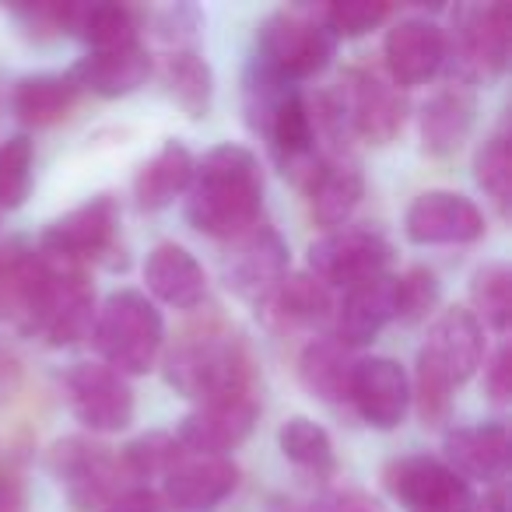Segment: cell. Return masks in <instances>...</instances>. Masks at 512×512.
I'll use <instances>...</instances> for the list:
<instances>
[{
    "instance_id": "6da1fadb",
    "label": "cell",
    "mask_w": 512,
    "mask_h": 512,
    "mask_svg": "<svg viewBox=\"0 0 512 512\" xmlns=\"http://www.w3.org/2000/svg\"><path fill=\"white\" fill-rule=\"evenodd\" d=\"M264 207V172L249 148L218 144L193 165L186 190V221L200 235L235 239L260 221Z\"/></svg>"
},
{
    "instance_id": "7a4b0ae2",
    "label": "cell",
    "mask_w": 512,
    "mask_h": 512,
    "mask_svg": "<svg viewBox=\"0 0 512 512\" xmlns=\"http://www.w3.org/2000/svg\"><path fill=\"white\" fill-rule=\"evenodd\" d=\"M165 379L176 393L200 404L256 397V369L239 330L225 323H200L179 334L165 355Z\"/></svg>"
},
{
    "instance_id": "3957f363",
    "label": "cell",
    "mask_w": 512,
    "mask_h": 512,
    "mask_svg": "<svg viewBox=\"0 0 512 512\" xmlns=\"http://www.w3.org/2000/svg\"><path fill=\"white\" fill-rule=\"evenodd\" d=\"M92 341L102 365L127 376H144L155 369L165 344V320L155 302L134 288L113 292L95 313Z\"/></svg>"
},
{
    "instance_id": "277c9868",
    "label": "cell",
    "mask_w": 512,
    "mask_h": 512,
    "mask_svg": "<svg viewBox=\"0 0 512 512\" xmlns=\"http://www.w3.org/2000/svg\"><path fill=\"white\" fill-rule=\"evenodd\" d=\"M95 313H99L95 288L85 278V271L43 256V271H39L32 299L22 313V327L29 334H39L50 348H71V344L92 337Z\"/></svg>"
},
{
    "instance_id": "5b68a950",
    "label": "cell",
    "mask_w": 512,
    "mask_h": 512,
    "mask_svg": "<svg viewBox=\"0 0 512 512\" xmlns=\"http://www.w3.org/2000/svg\"><path fill=\"white\" fill-rule=\"evenodd\" d=\"M334 46L337 39L323 25L320 11L281 8L260 22L253 64L278 74L288 85H299L306 78H316L330 64Z\"/></svg>"
},
{
    "instance_id": "8992f818",
    "label": "cell",
    "mask_w": 512,
    "mask_h": 512,
    "mask_svg": "<svg viewBox=\"0 0 512 512\" xmlns=\"http://www.w3.org/2000/svg\"><path fill=\"white\" fill-rule=\"evenodd\" d=\"M512 15L505 4L453 11V29L446 36V64H453L456 85L495 81L509 64Z\"/></svg>"
},
{
    "instance_id": "52a82bcc",
    "label": "cell",
    "mask_w": 512,
    "mask_h": 512,
    "mask_svg": "<svg viewBox=\"0 0 512 512\" xmlns=\"http://www.w3.org/2000/svg\"><path fill=\"white\" fill-rule=\"evenodd\" d=\"M288 274V242L274 225L256 221L242 235L228 239V249L221 256V278L225 285L249 306L264 309L267 299L278 292V285Z\"/></svg>"
},
{
    "instance_id": "ba28073f",
    "label": "cell",
    "mask_w": 512,
    "mask_h": 512,
    "mask_svg": "<svg viewBox=\"0 0 512 512\" xmlns=\"http://www.w3.org/2000/svg\"><path fill=\"white\" fill-rule=\"evenodd\" d=\"M46 463H50V474L57 477L74 509L109 505L120 495V484L127 481L113 449L85 439V435H67V439L53 442Z\"/></svg>"
},
{
    "instance_id": "9c48e42d",
    "label": "cell",
    "mask_w": 512,
    "mask_h": 512,
    "mask_svg": "<svg viewBox=\"0 0 512 512\" xmlns=\"http://www.w3.org/2000/svg\"><path fill=\"white\" fill-rule=\"evenodd\" d=\"M116 242H120V204L109 193H99L53 221L39 239V253L57 264L85 267L92 260H109Z\"/></svg>"
},
{
    "instance_id": "30bf717a",
    "label": "cell",
    "mask_w": 512,
    "mask_h": 512,
    "mask_svg": "<svg viewBox=\"0 0 512 512\" xmlns=\"http://www.w3.org/2000/svg\"><path fill=\"white\" fill-rule=\"evenodd\" d=\"M393 260V246L376 228H337L309 246V274L323 285L351 288L365 278L386 274Z\"/></svg>"
},
{
    "instance_id": "8fae6325",
    "label": "cell",
    "mask_w": 512,
    "mask_h": 512,
    "mask_svg": "<svg viewBox=\"0 0 512 512\" xmlns=\"http://www.w3.org/2000/svg\"><path fill=\"white\" fill-rule=\"evenodd\" d=\"M64 393L71 414L99 435H113L134 421L137 400L130 383L102 362H78L67 369Z\"/></svg>"
},
{
    "instance_id": "7c38bea8",
    "label": "cell",
    "mask_w": 512,
    "mask_h": 512,
    "mask_svg": "<svg viewBox=\"0 0 512 512\" xmlns=\"http://www.w3.org/2000/svg\"><path fill=\"white\" fill-rule=\"evenodd\" d=\"M337 92L348 109L351 134L369 144H390L404 130L407 99L376 67H348L337 81Z\"/></svg>"
},
{
    "instance_id": "4fadbf2b",
    "label": "cell",
    "mask_w": 512,
    "mask_h": 512,
    "mask_svg": "<svg viewBox=\"0 0 512 512\" xmlns=\"http://www.w3.org/2000/svg\"><path fill=\"white\" fill-rule=\"evenodd\" d=\"M386 484L407 512H470L474 491L435 456H400L386 467Z\"/></svg>"
},
{
    "instance_id": "5bb4252c",
    "label": "cell",
    "mask_w": 512,
    "mask_h": 512,
    "mask_svg": "<svg viewBox=\"0 0 512 512\" xmlns=\"http://www.w3.org/2000/svg\"><path fill=\"white\" fill-rule=\"evenodd\" d=\"M418 362L428 365L435 376H442L449 386H463L474 379V372L484 362V327L474 320L470 309H442L428 330L425 344L418 351Z\"/></svg>"
},
{
    "instance_id": "9a60e30c",
    "label": "cell",
    "mask_w": 512,
    "mask_h": 512,
    "mask_svg": "<svg viewBox=\"0 0 512 512\" xmlns=\"http://www.w3.org/2000/svg\"><path fill=\"white\" fill-rule=\"evenodd\" d=\"M404 232L418 246H467L484 235V214L456 190H425L407 207Z\"/></svg>"
},
{
    "instance_id": "2e32d148",
    "label": "cell",
    "mask_w": 512,
    "mask_h": 512,
    "mask_svg": "<svg viewBox=\"0 0 512 512\" xmlns=\"http://www.w3.org/2000/svg\"><path fill=\"white\" fill-rule=\"evenodd\" d=\"M386 78L404 88L428 85L446 64V32L428 18H400L383 43Z\"/></svg>"
},
{
    "instance_id": "e0dca14e",
    "label": "cell",
    "mask_w": 512,
    "mask_h": 512,
    "mask_svg": "<svg viewBox=\"0 0 512 512\" xmlns=\"http://www.w3.org/2000/svg\"><path fill=\"white\" fill-rule=\"evenodd\" d=\"M260 418V400H221V404H200L179 421L176 442L193 456H225L239 449L253 435Z\"/></svg>"
},
{
    "instance_id": "ac0fdd59",
    "label": "cell",
    "mask_w": 512,
    "mask_h": 512,
    "mask_svg": "<svg viewBox=\"0 0 512 512\" xmlns=\"http://www.w3.org/2000/svg\"><path fill=\"white\" fill-rule=\"evenodd\" d=\"M239 488V467L228 456L183 453L165 474V512H214Z\"/></svg>"
},
{
    "instance_id": "d6986e66",
    "label": "cell",
    "mask_w": 512,
    "mask_h": 512,
    "mask_svg": "<svg viewBox=\"0 0 512 512\" xmlns=\"http://www.w3.org/2000/svg\"><path fill=\"white\" fill-rule=\"evenodd\" d=\"M348 404H355V411L362 414L365 425L379 428V432L404 425L407 407H411V379H407L404 365L383 355L362 358L355 365Z\"/></svg>"
},
{
    "instance_id": "ffe728a7",
    "label": "cell",
    "mask_w": 512,
    "mask_h": 512,
    "mask_svg": "<svg viewBox=\"0 0 512 512\" xmlns=\"http://www.w3.org/2000/svg\"><path fill=\"white\" fill-rule=\"evenodd\" d=\"M144 281L151 299L172 309H197L207 295V274L200 260L179 242H158L144 260Z\"/></svg>"
},
{
    "instance_id": "44dd1931",
    "label": "cell",
    "mask_w": 512,
    "mask_h": 512,
    "mask_svg": "<svg viewBox=\"0 0 512 512\" xmlns=\"http://www.w3.org/2000/svg\"><path fill=\"white\" fill-rule=\"evenodd\" d=\"M446 467L456 470L463 481H498L509 467V432L498 421L484 425H460L446 435Z\"/></svg>"
},
{
    "instance_id": "7402d4cb",
    "label": "cell",
    "mask_w": 512,
    "mask_h": 512,
    "mask_svg": "<svg viewBox=\"0 0 512 512\" xmlns=\"http://www.w3.org/2000/svg\"><path fill=\"white\" fill-rule=\"evenodd\" d=\"M393 323V278L376 274L351 285L337 309V341L344 348H365Z\"/></svg>"
},
{
    "instance_id": "603a6c76",
    "label": "cell",
    "mask_w": 512,
    "mask_h": 512,
    "mask_svg": "<svg viewBox=\"0 0 512 512\" xmlns=\"http://www.w3.org/2000/svg\"><path fill=\"white\" fill-rule=\"evenodd\" d=\"M151 74V57L141 43L123 50H88L74 64L71 78L78 88H88L99 99H123L137 92Z\"/></svg>"
},
{
    "instance_id": "cb8c5ba5",
    "label": "cell",
    "mask_w": 512,
    "mask_h": 512,
    "mask_svg": "<svg viewBox=\"0 0 512 512\" xmlns=\"http://www.w3.org/2000/svg\"><path fill=\"white\" fill-rule=\"evenodd\" d=\"M309 193V211L313 221L327 232L348 225V218L355 214V207L365 197V176L351 158H334V162H320V169L313 172V179L306 183Z\"/></svg>"
},
{
    "instance_id": "d4e9b609",
    "label": "cell",
    "mask_w": 512,
    "mask_h": 512,
    "mask_svg": "<svg viewBox=\"0 0 512 512\" xmlns=\"http://www.w3.org/2000/svg\"><path fill=\"white\" fill-rule=\"evenodd\" d=\"M477 102L467 85L449 81L442 92H435L421 109V144L432 158H449L463 148L474 127Z\"/></svg>"
},
{
    "instance_id": "484cf974",
    "label": "cell",
    "mask_w": 512,
    "mask_h": 512,
    "mask_svg": "<svg viewBox=\"0 0 512 512\" xmlns=\"http://www.w3.org/2000/svg\"><path fill=\"white\" fill-rule=\"evenodd\" d=\"M193 155L183 141H165L148 162L141 165L134 179V197L141 211H165L190 190L193 179Z\"/></svg>"
},
{
    "instance_id": "4316f807",
    "label": "cell",
    "mask_w": 512,
    "mask_h": 512,
    "mask_svg": "<svg viewBox=\"0 0 512 512\" xmlns=\"http://www.w3.org/2000/svg\"><path fill=\"white\" fill-rule=\"evenodd\" d=\"M358 358L337 337H316L299 358V379L323 404H348Z\"/></svg>"
},
{
    "instance_id": "83f0119b",
    "label": "cell",
    "mask_w": 512,
    "mask_h": 512,
    "mask_svg": "<svg viewBox=\"0 0 512 512\" xmlns=\"http://www.w3.org/2000/svg\"><path fill=\"white\" fill-rule=\"evenodd\" d=\"M81 88L71 74H29L11 88V113L25 127H53L78 106Z\"/></svg>"
},
{
    "instance_id": "f1b7e54d",
    "label": "cell",
    "mask_w": 512,
    "mask_h": 512,
    "mask_svg": "<svg viewBox=\"0 0 512 512\" xmlns=\"http://www.w3.org/2000/svg\"><path fill=\"white\" fill-rule=\"evenodd\" d=\"M165 85L190 120H204L214 102V74L193 46H179L165 60Z\"/></svg>"
},
{
    "instance_id": "f546056e",
    "label": "cell",
    "mask_w": 512,
    "mask_h": 512,
    "mask_svg": "<svg viewBox=\"0 0 512 512\" xmlns=\"http://www.w3.org/2000/svg\"><path fill=\"white\" fill-rule=\"evenodd\" d=\"M264 309L278 323H288V327H313V323H323L334 313V302H330V288L306 271V274H285V281L267 299Z\"/></svg>"
},
{
    "instance_id": "4dcf8cb0",
    "label": "cell",
    "mask_w": 512,
    "mask_h": 512,
    "mask_svg": "<svg viewBox=\"0 0 512 512\" xmlns=\"http://www.w3.org/2000/svg\"><path fill=\"white\" fill-rule=\"evenodd\" d=\"M74 36L88 43V50H123V46L141 43V25L137 15L123 4H92V8H74Z\"/></svg>"
},
{
    "instance_id": "1f68e13d",
    "label": "cell",
    "mask_w": 512,
    "mask_h": 512,
    "mask_svg": "<svg viewBox=\"0 0 512 512\" xmlns=\"http://www.w3.org/2000/svg\"><path fill=\"white\" fill-rule=\"evenodd\" d=\"M278 446L288 463L313 477H330L337 470L334 442H330L327 428L309 418H288L278 432Z\"/></svg>"
},
{
    "instance_id": "d6a6232c",
    "label": "cell",
    "mask_w": 512,
    "mask_h": 512,
    "mask_svg": "<svg viewBox=\"0 0 512 512\" xmlns=\"http://www.w3.org/2000/svg\"><path fill=\"white\" fill-rule=\"evenodd\" d=\"M470 313L481 327L505 334L512 320V271L505 264H484L470 278Z\"/></svg>"
},
{
    "instance_id": "836d02e7",
    "label": "cell",
    "mask_w": 512,
    "mask_h": 512,
    "mask_svg": "<svg viewBox=\"0 0 512 512\" xmlns=\"http://www.w3.org/2000/svg\"><path fill=\"white\" fill-rule=\"evenodd\" d=\"M183 453H186V449L176 442V435L148 432V435H141V439L127 442L116 460H120V470H123V477H127V481H148V477H165V474H169Z\"/></svg>"
},
{
    "instance_id": "e575fe53",
    "label": "cell",
    "mask_w": 512,
    "mask_h": 512,
    "mask_svg": "<svg viewBox=\"0 0 512 512\" xmlns=\"http://www.w3.org/2000/svg\"><path fill=\"white\" fill-rule=\"evenodd\" d=\"M474 176L477 186L491 197V204L498 207V214H509L512 200V155H509V134L505 127H498L488 141L481 144L474 158Z\"/></svg>"
},
{
    "instance_id": "d590c367",
    "label": "cell",
    "mask_w": 512,
    "mask_h": 512,
    "mask_svg": "<svg viewBox=\"0 0 512 512\" xmlns=\"http://www.w3.org/2000/svg\"><path fill=\"white\" fill-rule=\"evenodd\" d=\"M442 285L435 278V271L428 267H411L407 274L393 278V320L400 323H421L439 309Z\"/></svg>"
},
{
    "instance_id": "8d00e7d4",
    "label": "cell",
    "mask_w": 512,
    "mask_h": 512,
    "mask_svg": "<svg viewBox=\"0 0 512 512\" xmlns=\"http://www.w3.org/2000/svg\"><path fill=\"white\" fill-rule=\"evenodd\" d=\"M32 162H36V144L25 134H15L0 144V207L4 211H18L29 200Z\"/></svg>"
},
{
    "instance_id": "74e56055",
    "label": "cell",
    "mask_w": 512,
    "mask_h": 512,
    "mask_svg": "<svg viewBox=\"0 0 512 512\" xmlns=\"http://www.w3.org/2000/svg\"><path fill=\"white\" fill-rule=\"evenodd\" d=\"M320 15L334 39H358L365 32L379 29L390 18V4H379V0H341V4L323 8Z\"/></svg>"
},
{
    "instance_id": "f35d334b",
    "label": "cell",
    "mask_w": 512,
    "mask_h": 512,
    "mask_svg": "<svg viewBox=\"0 0 512 512\" xmlns=\"http://www.w3.org/2000/svg\"><path fill=\"white\" fill-rule=\"evenodd\" d=\"M411 400L418 404V414L425 425H442L449 414V404H453V386L442 376H435L428 365L418 362V372H414V390Z\"/></svg>"
},
{
    "instance_id": "ab89813d",
    "label": "cell",
    "mask_w": 512,
    "mask_h": 512,
    "mask_svg": "<svg viewBox=\"0 0 512 512\" xmlns=\"http://www.w3.org/2000/svg\"><path fill=\"white\" fill-rule=\"evenodd\" d=\"M484 386H488V397L495 400V404H509V397H512V351H509V344H502V348L491 355L488 372H484Z\"/></svg>"
},
{
    "instance_id": "60d3db41",
    "label": "cell",
    "mask_w": 512,
    "mask_h": 512,
    "mask_svg": "<svg viewBox=\"0 0 512 512\" xmlns=\"http://www.w3.org/2000/svg\"><path fill=\"white\" fill-rule=\"evenodd\" d=\"M306 512H383V509L369 495H362V491H327Z\"/></svg>"
},
{
    "instance_id": "b9f144b4",
    "label": "cell",
    "mask_w": 512,
    "mask_h": 512,
    "mask_svg": "<svg viewBox=\"0 0 512 512\" xmlns=\"http://www.w3.org/2000/svg\"><path fill=\"white\" fill-rule=\"evenodd\" d=\"M106 512H165V502L158 491L151 488H127L106 505Z\"/></svg>"
},
{
    "instance_id": "7bdbcfd3",
    "label": "cell",
    "mask_w": 512,
    "mask_h": 512,
    "mask_svg": "<svg viewBox=\"0 0 512 512\" xmlns=\"http://www.w3.org/2000/svg\"><path fill=\"white\" fill-rule=\"evenodd\" d=\"M0 512H25V488L8 470H0Z\"/></svg>"
},
{
    "instance_id": "ee69618b",
    "label": "cell",
    "mask_w": 512,
    "mask_h": 512,
    "mask_svg": "<svg viewBox=\"0 0 512 512\" xmlns=\"http://www.w3.org/2000/svg\"><path fill=\"white\" fill-rule=\"evenodd\" d=\"M470 512H509V495H505L502 484H495V488L484 491L481 498H474V509Z\"/></svg>"
}]
</instances>
